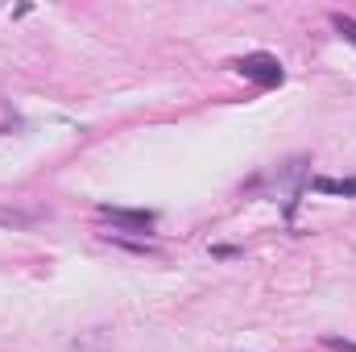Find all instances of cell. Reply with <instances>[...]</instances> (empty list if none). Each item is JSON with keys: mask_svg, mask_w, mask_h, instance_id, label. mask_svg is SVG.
Returning a JSON list of instances; mask_svg holds the SVG:
<instances>
[{"mask_svg": "<svg viewBox=\"0 0 356 352\" xmlns=\"http://www.w3.org/2000/svg\"><path fill=\"white\" fill-rule=\"evenodd\" d=\"M232 71L241 75V79H249V83H257V88H282V79H286V71H282V63L266 54V50H257V54H245V58H236L232 63Z\"/></svg>", "mask_w": 356, "mask_h": 352, "instance_id": "1", "label": "cell"}, {"mask_svg": "<svg viewBox=\"0 0 356 352\" xmlns=\"http://www.w3.org/2000/svg\"><path fill=\"white\" fill-rule=\"evenodd\" d=\"M99 220H108L112 228H120V232H137V237H145L154 224H158V216L154 211H133V207H99Z\"/></svg>", "mask_w": 356, "mask_h": 352, "instance_id": "2", "label": "cell"}, {"mask_svg": "<svg viewBox=\"0 0 356 352\" xmlns=\"http://www.w3.org/2000/svg\"><path fill=\"white\" fill-rule=\"evenodd\" d=\"M311 191H319V195H340V199H348V195H356V178H311Z\"/></svg>", "mask_w": 356, "mask_h": 352, "instance_id": "3", "label": "cell"}, {"mask_svg": "<svg viewBox=\"0 0 356 352\" xmlns=\"http://www.w3.org/2000/svg\"><path fill=\"white\" fill-rule=\"evenodd\" d=\"M332 25H336V33H340L344 42L356 46V17H348V13H332Z\"/></svg>", "mask_w": 356, "mask_h": 352, "instance_id": "4", "label": "cell"}, {"mask_svg": "<svg viewBox=\"0 0 356 352\" xmlns=\"http://www.w3.org/2000/svg\"><path fill=\"white\" fill-rule=\"evenodd\" d=\"M323 349H332V352H356L353 340H344V336H323Z\"/></svg>", "mask_w": 356, "mask_h": 352, "instance_id": "5", "label": "cell"}]
</instances>
